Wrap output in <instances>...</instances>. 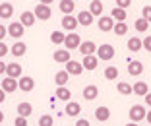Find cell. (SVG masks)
<instances>
[{
  "mask_svg": "<svg viewBox=\"0 0 151 126\" xmlns=\"http://www.w3.org/2000/svg\"><path fill=\"white\" fill-rule=\"evenodd\" d=\"M128 114H130V122H139V120H143V118L147 117V111H145L143 105H132V109L128 111Z\"/></svg>",
  "mask_w": 151,
  "mask_h": 126,
  "instance_id": "1",
  "label": "cell"
},
{
  "mask_svg": "<svg viewBox=\"0 0 151 126\" xmlns=\"http://www.w3.org/2000/svg\"><path fill=\"white\" fill-rule=\"evenodd\" d=\"M97 56H99V60H112V56H114V47L109 45V43L101 45L97 49Z\"/></svg>",
  "mask_w": 151,
  "mask_h": 126,
  "instance_id": "2",
  "label": "cell"
},
{
  "mask_svg": "<svg viewBox=\"0 0 151 126\" xmlns=\"http://www.w3.org/2000/svg\"><path fill=\"white\" fill-rule=\"evenodd\" d=\"M33 14H35L37 19H43V22L50 19V16H52V12H50V6H47V4H37L35 10H33Z\"/></svg>",
  "mask_w": 151,
  "mask_h": 126,
  "instance_id": "3",
  "label": "cell"
},
{
  "mask_svg": "<svg viewBox=\"0 0 151 126\" xmlns=\"http://www.w3.org/2000/svg\"><path fill=\"white\" fill-rule=\"evenodd\" d=\"M81 45V39L78 33H66V41H64V47L68 50H74V49H80Z\"/></svg>",
  "mask_w": 151,
  "mask_h": 126,
  "instance_id": "4",
  "label": "cell"
},
{
  "mask_svg": "<svg viewBox=\"0 0 151 126\" xmlns=\"http://www.w3.org/2000/svg\"><path fill=\"white\" fill-rule=\"evenodd\" d=\"M80 25V22H78V18H74V16H64L62 18V29L68 33H74V29Z\"/></svg>",
  "mask_w": 151,
  "mask_h": 126,
  "instance_id": "5",
  "label": "cell"
},
{
  "mask_svg": "<svg viewBox=\"0 0 151 126\" xmlns=\"http://www.w3.org/2000/svg\"><path fill=\"white\" fill-rule=\"evenodd\" d=\"M23 33H25V27H23L19 22H14V23H10V25H8V35L14 37V39H19Z\"/></svg>",
  "mask_w": 151,
  "mask_h": 126,
  "instance_id": "6",
  "label": "cell"
},
{
  "mask_svg": "<svg viewBox=\"0 0 151 126\" xmlns=\"http://www.w3.org/2000/svg\"><path fill=\"white\" fill-rule=\"evenodd\" d=\"M97 49L99 47L95 45L93 41H83L80 45V53L83 54V56H91V54H97Z\"/></svg>",
  "mask_w": 151,
  "mask_h": 126,
  "instance_id": "7",
  "label": "cell"
},
{
  "mask_svg": "<svg viewBox=\"0 0 151 126\" xmlns=\"http://www.w3.org/2000/svg\"><path fill=\"white\" fill-rule=\"evenodd\" d=\"M52 58H54V62H58V64H66V62H70V50L68 49H58V50H54V54H52Z\"/></svg>",
  "mask_w": 151,
  "mask_h": 126,
  "instance_id": "8",
  "label": "cell"
},
{
  "mask_svg": "<svg viewBox=\"0 0 151 126\" xmlns=\"http://www.w3.org/2000/svg\"><path fill=\"white\" fill-rule=\"evenodd\" d=\"M66 72L70 76H80L83 72V64L78 62V60H70V62H66Z\"/></svg>",
  "mask_w": 151,
  "mask_h": 126,
  "instance_id": "9",
  "label": "cell"
},
{
  "mask_svg": "<svg viewBox=\"0 0 151 126\" xmlns=\"http://www.w3.org/2000/svg\"><path fill=\"white\" fill-rule=\"evenodd\" d=\"M114 25L116 23L111 16H101V18H99V29H101V31H112Z\"/></svg>",
  "mask_w": 151,
  "mask_h": 126,
  "instance_id": "10",
  "label": "cell"
},
{
  "mask_svg": "<svg viewBox=\"0 0 151 126\" xmlns=\"http://www.w3.org/2000/svg\"><path fill=\"white\" fill-rule=\"evenodd\" d=\"M6 74H8V78L19 80V78H22V64H18V62H10L8 68H6Z\"/></svg>",
  "mask_w": 151,
  "mask_h": 126,
  "instance_id": "11",
  "label": "cell"
},
{
  "mask_svg": "<svg viewBox=\"0 0 151 126\" xmlns=\"http://www.w3.org/2000/svg\"><path fill=\"white\" fill-rule=\"evenodd\" d=\"M2 89H4L6 93H14L16 89H19L18 80H14V78H4V80H2Z\"/></svg>",
  "mask_w": 151,
  "mask_h": 126,
  "instance_id": "12",
  "label": "cell"
},
{
  "mask_svg": "<svg viewBox=\"0 0 151 126\" xmlns=\"http://www.w3.org/2000/svg\"><path fill=\"white\" fill-rule=\"evenodd\" d=\"M93 19H95V16L89 12V10H87V12L83 10V12L78 14V22H80V25H83V27H89L91 23H93Z\"/></svg>",
  "mask_w": 151,
  "mask_h": 126,
  "instance_id": "13",
  "label": "cell"
},
{
  "mask_svg": "<svg viewBox=\"0 0 151 126\" xmlns=\"http://www.w3.org/2000/svg\"><path fill=\"white\" fill-rule=\"evenodd\" d=\"M18 84H19V89H22V91H33V87H35V80L29 78V76L19 78Z\"/></svg>",
  "mask_w": 151,
  "mask_h": 126,
  "instance_id": "14",
  "label": "cell"
},
{
  "mask_svg": "<svg viewBox=\"0 0 151 126\" xmlns=\"http://www.w3.org/2000/svg\"><path fill=\"white\" fill-rule=\"evenodd\" d=\"M143 72V64L139 60H130L128 62V74L130 76H139Z\"/></svg>",
  "mask_w": 151,
  "mask_h": 126,
  "instance_id": "15",
  "label": "cell"
},
{
  "mask_svg": "<svg viewBox=\"0 0 151 126\" xmlns=\"http://www.w3.org/2000/svg\"><path fill=\"white\" fill-rule=\"evenodd\" d=\"M81 64H83L85 70H95V68H97V64H99V56H97V54H91V56H83Z\"/></svg>",
  "mask_w": 151,
  "mask_h": 126,
  "instance_id": "16",
  "label": "cell"
},
{
  "mask_svg": "<svg viewBox=\"0 0 151 126\" xmlns=\"http://www.w3.org/2000/svg\"><path fill=\"white\" fill-rule=\"evenodd\" d=\"M35 14L33 12H22V16H19V23H22L23 27H31L33 23H35Z\"/></svg>",
  "mask_w": 151,
  "mask_h": 126,
  "instance_id": "17",
  "label": "cell"
},
{
  "mask_svg": "<svg viewBox=\"0 0 151 126\" xmlns=\"http://www.w3.org/2000/svg\"><path fill=\"white\" fill-rule=\"evenodd\" d=\"M74 6H76L74 0H60L58 8H60V12H62L64 16H72V12H74Z\"/></svg>",
  "mask_w": 151,
  "mask_h": 126,
  "instance_id": "18",
  "label": "cell"
},
{
  "mask_svg": "<svg viewBox=\"0 0 151 126\" xmlns=\"http://www.w3.org/2000/svg\"><path fill=\"white\" fill-rule=\"evenodd\" d=\"M64 113H66L68 117H78V114L81 113V105L76 103V101H70V103L66 105V109H64Z\"/></svg>",
  "mask_w": 151,
  "mask_h": 126,
  "instance_id": "19",
  "label": "cell"
},
{
  "mask_svg": "<svg viewBox=\"0 0 151 126\" xmlns=\"http://www.w3.org/2000/svg\"><path fill=\"white\" fill-rule=\"evenodd\" d=\"M95 118H97L99 122H107L109 118H111V111H109V107H97V109H95Z\"/></svg>",
  "mask_w": 151,
  "mask_h": 126,
  "instance_id": "20",
  "label": "cell"
},
{
  "mask_svg": "<svg viewBox=\"0 0 151 126\" xmlns=\"http://www.w3.org/2000/svg\"><path fill=\"white\" fill-rule=\"evenodd\" d=\"M14 16V6L10 4V2H2L0 4V18L2 19H8Z\"/></svg>",
  "mask_w": 151,
  "mask_h": 126,
  "instance_id": "21",
  "label": "cell"
},
{
  "mask_svg": "<svg viewBox=\"0 0 151 126\" xmlns=\"http://www.w3.org/2000/svg\"><path fill=\"white\" fill-rule=\"evenodd\" d=\"M10 53H12L14 56H23V54L27 53L25 43H22V41H16V43L12 45V49H10Z\"/></svg>",
  "mask_w": 151,
  "mask_h": 126,
  "instance_id": "22",
  "label": "cell"
},
{
  "mask_svg": "<svg viewBox=\"0 0 151 126\" xmlns=\"http://www.w3.org/2000/svg\"><path fill=\"white\" fill-rule=\"evenodd\" d=\"M97 95H99V87H97V86H85V87H83V99L93 101Z\"/></svg>",
  "mask_w": 151,
  "mask_h": 126,
  "instance_id": "23",
  "label": "cell"
},
{
  "mask_svg": "<svg viewBox=\"0 0 151 126\" xmlns=\"http://www.w3.org/2000/svg\"><path fill=\"white\" fill-rule=\"evenodd\" d=\"M89 12L93 14L95 18H101V16H103V2H101V0H91Z\"/></svg>",
  "mask_w": 151,
  "mask_h": 126,
  "instance_id": "24",
  "label": "cell"
},
{
  "mask_svg": "<svg viewBox=\"0 0 151 126\" xmlns=\"http://www.w3.org/2000/svg\"><path fill=\"white\" fill-rule=\"evenodd\" d=\"M111 18L114 19L116 23H120V22H124L128 16H126V10H122V8H118V6H114V8H112V12H111Z\"/></svg>",
  "mask_w": 151,
  "mask_h": 126,
  "instance_id": "25",
  "label": "cell"
},
{
  "mask_svg": "<svg viewBox=\"0 0 151 126\" xmlns=\"http://www.w3.org/2000/svg\"><path fill=\"white\" fill-rule=\"evenodd\" d=\"M68 80H70V74H68L66 70H60V72H56V76H54V81H56L58 87H64L68 84Z\"/></svg>",
  "mask_w": 151,
  "mask_h": 126,
  "instance_id": "26",
  "label": "cell"
},
{
  "mask_svg": "<svg viewBox=\"0 0 151 126\" xmlns=\"http://www.w3.org/2000/svg\"><path fill=\"white\" fill-rule=\"evenodd\" d=\"M54 95H56V97H58V99H60V101H66V103H70V97H72V91H70V89H68V87H66V86H64V87H58V89H56V91H54Z\"/></svg>",
  "mask_w": 151,
  "mask_h": 126,
  "instance_id": "27",
  "label": "cell"
},
{
  "mask_svg": "<svg viewBox=\"0 0 151 126\" xmlns=\"http://www.w3.org/2000/svg\"><path fill=\"white\" fill-rule=\"evenodd\" d=\"M33 113V105L31 103H27V101H25V103H19L18 105V114H19V117H29V114H31Z\"/></svg>",
  "mask_w": 151,
  "mask_h": 126,
  "instance_id": "28",
  "label": "cell"
},
{
  "mask_svg": "<svg viewBox=\"0 0 151 126\" xmlns=\"http://www.w3.org/2000/svg\"><path fill=\"white\" fill-rule=\"evenodd\" d=\"M134 93H136V95H142V97H145V95L149 93V87H147L145 81H136V84H134Z\"/></svg>",
  "mask_w": 151,
  "mask_h": 126,
  "instance_id": "29",
  "label": "cell"
},
{
  "mask_svg": "<svg viewBox=\"0 0 151 126\" xmlns=\"http://www.w3.org/2000/svg\"><path fill=\"white\" fill-rule=\"evenodd\" d=\"M128 49L132 50V53H138V50L143 49V41L139 39V37H132V39L128 41Z\"/></svg>",
  "mask_w": 151,
  "mask_h": 126,
  "instance_id": "30",
  "label": "cell"
},
{
  "mask_svg": "<svg viewBox=\"0 0 151 126\" xmlns=\"http://www.w3.org/2000/svg\"><path fill=\"white\" fill-rule=\"evenodd\" d=\"M116 89H118V93H122V95H132L134 93V86H130V84H126V81H118V84H116Z\"/></svg>",
  "mask_w": 151,
  "mask_h": 126,
  "instance_id": "31",
  "label": "cell"
},
{
  "mask_svg": "<svg viewBox=\"0 0 151 126\" xmlns=\"http://www.w3.org/2000/svg\"><path fill=\"white\" fill-rule=\"evenodd\" d=\"M134 27H136V31L145 33L147 29H149V22H147L145 18H138V19H136V23H134Z\"/></svg>",
  "mask_w": 151,
  "mask_h": 126,
  "instance_id": "32",
  "label": "cell"
},
{
  "mask_svg": "<svg viewBox=\"0 0 151 126\" xmlns=\"http://www.w3.org/2000/svg\"><path fill=\"white\" fill-rule=\"evenodd\" d=\"M50 41H52L54 45H64V41H66V33L52 31V33H50Z\"/></svg>",
  "mask_w": 151,
  "mask_h": 126,
  "instance_id": "33",
  "label": "cell"
},
{
  "mask_svg": "<svg viewBox=\"0 0 151 126\" xmlns=\"http://www.w3.org/2000/svg\"><path fill=\"white\" fill-rule=\"evenodd\" d=\"M105 78H107V80H118V68L116 66H107L105 68Z\"/></svg>",
  "mask_w": 151,
  "mask_h": 126,
  "instance_id": "34",
  "label": "cell"
},
{
  "mask_svg": "<svg viewBox=\"0 0 151 126\" xmlns=\"http://www.w3.org/2000/svg\"><path fill=\"white\" fill-rule=\"evenodd\" d=\"M112 31H114L116 35H126V33H128V25H126L124 22H120V23H116V25H114Z\"/></svg>",
  "mask_w": 151,
  "mask_h": 126,
  "instance_id": "35",
  "label": "cell"
},
{
  "mask_svg": "<svg viewBox=\"0 0 151 126\" xmlns=\"http://www.w3.org/2000/svg\"><path fill=\"white\" fill-rule=\"evenodd\" d=\"M52 124H54V118L50 114H43L39 118V126H52Z\"/></svg>",
  "mask_w": 151,
  "mask_h": 126,
  "instance_id": "36",
  "label": "cell"
},
{
  "mask_svg": "<svg viewBox=\"0 0 151 126\" xmlns=\"http://www.w3.org/2000/svg\"><path fill=\"white\" fill-rule=\"evenodd\" d=\"M142 18H145L151 23V6H143L142 8Z\"/></svg>",
  "mask_w": 151,
  "mask_h": 126,
  "instance_id": "37",
  "label": "cell"
},
{
  "mask_svg": "<svg viewBox=\"0 0 151 126\" xmlns=\"http://www.w3.org/2000/svg\"><path fill=\"white\" fill-rule=\"evenodd\" d=\"M14 126H27V118H25V117H19V114H18V118L14 120Z\"/></svg>",
  "mask_w": 151,
  "mask_h": 126,
  "instance_id": "38",
  "label": "cell"
},
{
  "mask_svg": "<svg viewBox=\"0 0 151 126\" xmlns=\"http://www.w3.org/2000/svg\"><path fill=\"white\" fill-rule=\"evenodd\" d=\"M130 4H132V0H116V6H118V8H122V10H126Z\"/></svg>",
  "mask_w": 151,
  "mask_h": 126,
  "instance_id": "39",
  "label": "cell"
},
{
  "mask_svg": "<svg viewBox=\"0 0 151 126\" xmlns=\"http://www.w3.org/2000/svg\"><path fill=\"white\" fill-rule=\"evenodd\" d=\"M143 49H145L147 53H151V35H147L145 39H143Z\"/></svg>",
  "mask_w": 151,
  "mask_h": 126,
  "instance_id": "40",
  "label": "cell"
},
{
  "mask_svg": "<svg viewBox=\"0 0 151 126\" xmlns=\"http://www.w3.org/2000/svg\"><path fill=\"white\" fill-rule=\"evenodd\" d=\"M6 54H8V45L0 41V58H2V56H6Z\"/></svg>",
  "mask_w": 151,
  "mask_h": 126,
  "instance_id": "41",
  "label": "cell"
},
{
  "mask_svg": "<svg viewBox=\"0 0 151 126\" xmlns=\"http://www.w3.org/2000/svg\"><path fill=\"white\" fill-rule=\"evenodd\" d=\"M76 126H91V124H89L87 118H80V120L76 122Z\"/></svg>",
  "mask_w": 151,
  "mask_h": 126,
  "instance_id": "42",
  "label": "cell"
},
{
  "mask_svg": "<svg viewBox=\"0 0 151 126\" xmlns=\"http://www.w3.org/2000/svg\"><path fill=\"white\" fill-rule=\"evenodd\" d=\"M6 35H8V29H6V27H4V25H0V41L4 39V37H6Z\"/></svg>",
  "mask_w": 151,
  "mask_h": 126,
  "instance_id": "43",
  "label": "cell"
},
{
  "mask_svg": "<svg viewBox=\"0 0 151 126\" xmlns=\"http://www.w3.org/2000/svg\"><path fill=\"white\" fill-rule=\"evenodd\" d=\"M6 68H8V64L0 60V74H6Z\"/></svg>",
  "mask_w": 151,
  "mask_h": 126,
  "instance_id": "44",
  "label": "cell"
},
{
  "mask_svg": "<svg viewBox=\"0 0 151 126\" xmlns=\"http://www.w3.org/2000/svg\"><path fill=\"white\" fill-rule=\"evenodd\" d=\"M4 99H6V91L0 87V103H4Z\"/></svg>",
  "mask_w": 151,
  "mask_h": 126,
  "instance_id": "45",
  "label": "cell"
},
{
  "mask_svg": "<svg viewBox=\"0 0 151 126\" xmlns=\"http://www.w3.org/2000/svg\"><path fill=\"white\" fill-rule=\"evenodd\" d=\"M145 105H147V107H151V93L145 95Z\"/></svg>",
  "mask_w": 151,
  "mask_h": 126,
  "instance_id": "46",
  "label": "cell"
},
{
  "mask_svg": "<svg viewBox=\"0 0 151 126\" xmlns=\"http://www.w3.org/2000/svg\"><path fill=\"white\" fill-rule=\"evenodd\" d=\"M50 2H54V0H39V4H47V6H50Z\"/></svg>",
  "mask_w": 151,
  "mask_h": 126,
  "instance_id": "47",
  "label": "cell"
},
{
  "mask_svg": "<svg viewBox=\"0 0 151 126\" xmlns=\"http://www.w3.org/2000/svg\"><path fill=\"white\" fill-rule=\"evenodd\" d=\"M145 118H147V122L151 124V111H147V117H145Z\"/></svg>",
  "mask_w": 151,
  "mask_h": 126,
  "instance_id": "48",
  "label": "cell"
},
{
  "mask_svg": "<svg viewBox=\"0 0 151 126\" xmlns=\"http://www.w3.org/2000/svg\"><path fill=\"white\" fill-rule=\"evenodd\" d=\"M2 120H4V113L0 111V124H2Z\"/></svg>",
  "mask_w": 151,
  "mask_h": 126,
  "instance_id": "49",
  "label": "cell"
},
{
  "mask_svg": "<svg viewBox=\"0 0 151 126\" xmlns=\"http://www.w3.org/2000/svg\"><path fill=\"white\" fill-rule=\"evenodd\" d=\"M126 126H138V122H128Z\"/></svg>",
  "mask_w": 151,
  "mask_h": 126,
  "instance_id": "50",
  "label": "cell"
}]
</instances>
